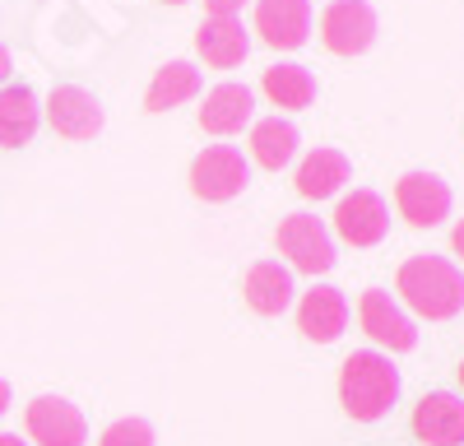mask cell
Returning a JSON list of instances; mask_svg holds the SVG:
<instances>
[{
	"label": "cell",
	"mask_w": 464,
	"mask_h": 446,
	"mask_svg": "<svg viewBox=\"0 0 464 446\" xmlns=\"http://www.w3.org/2000/svg\"><path fill=\"white\" fill-rule=\"evenodd\" d=\"M400 400V372L391 367L385 354H348L339 367V404L348 419L358 423H376L391 414V404Z\"/></svg>",
	"instance_id": "1"
},
{
	"label": "cell",
	"mask_w": 464,
	"mask_h": 446,
	"mask_svg": "<svg viewBox=\"0 0 464 446\" xmlns=\"http://www.w3.org/2000/svg\"><path fill=\"white\" fill-rule=\"evenodd\" d=\"M400 293L418 316L450 321L464 312V270L441 256H413L400 266Z\"/></svg>",
	"instance_id": "2"
},
{
	"label": "cell",
	"mask_w": 464,
	"mask_h": 446,
	"mask_svg": "<svg viewBox=\"0 0 464 446\" xmlns=\"http://www.w3.org/2000/svg\"><path fill=\"white\" fill-rule=\"evenodd\" d=\"M246 181H251V168L242 159V149H232V144H209L205 154H196V163H190V191L209 205L242 196Z\"/></svg>",
	"instance_id": "3"
},
{
	"label": "cell",
	"mask_w": 464,
	"mask_h": 446,
	"mask_svg": "<svg viewBox=\"0 0 464 446\" xmlns=\"http://www.w3.org/2000/svg\"><path fill=\"white\" fill-rule=\"evenodd\" d=\"M275 247L293 260V270L302 275H325L334 270V242L325 233V223L312 214H288L275 233Z\"/></svg>",
	"instance_id": "4"
},
{
	"label": "cell",
	"mask_w": 464,
	"mask_h": 446,
	"mask_svg": "<svg viewBox=\"0 0 464 446\" xmlns=\"http://www.w3.org/2000/svg\"><path fill=\"white\" fill-rule=\"evenodd\" d=\"M24 428H28V441L37 446H84L89 441L84 414L61 395H37L24 409Z\"/></svg>",
	"instance_id": "5"
},
{
	"label": "cell",
	"mask_w": 464,
	"mask_h": 446,
	"mask_svg": "<svg viewBox=\"0 0 464 446\" xmlns=\"http://www.w3.org/2000/svg\"><path fill=\"white\" fill-rule=\"evenodd\" d=\"M321 37L334 56H362L376 43V10L367 0H334L321 15Z\"/></svg>",
	"instance_id": "6"
},
{
	"label": "cell",
	"mask_w": 464,
	"mask_h": 446,
	"mask_svg": "<svg viewBox=\"0 0 464 446\" xmlns=\"http://www.w3.org/2000/svg\"><path fill=\"white\" fill-rule=\"evenodd\" d=\"M395 209L413 223V228H437L450 214V186L437 172H404L395 181Z\"/></svg>",
	"instance_id": "7"
},
{
	"label": "cell",
	"mask_w": 464,
	"mask_h": 446,
	"mask_svg": "<svg viewBox=\"0 0 464 446\" xmlns=\"http://www.w3.org/2000/svg\"><path fill=\"white\" fill-rule=\"evenodd\" d=\"M358 316H362V330L372 334V340H376L381 349H391V354H409V349L418 344L413 321L395 307V297H391V293L367 288V293H362V303H358Z\"/></svg>",
	"instance_id": "8"
},
{
	"label": "cell",
	"mask_w": 464,
	"mask_h": 446,
	"mask_svg": "<svg viewBox=\"0 0 464 446\" xmlns=\"http://www.w3.org/2000/svg\"><path fill=\"white\" fill-rule=\"evenodd\" d=\"M47 117H52V131L65 135V140H93V135L102 131V121H107V117H102V102H98L89 89H80V84L52 89Z\"/></svg>",
	"instance_id": "9"
},
{
	"label": "cell",
	"mask_w": 464,
	"mask_h": 446,
	"mask_svg": "<svg viewBox=\"0 0 464 446\" xmlns=\"http://www.w3.org/2000/svg\"><path fill=\"white\" fill-rule=\"evenodd\" d=\"M256 33L269 47L297 52L312 33V0H256Z\"/></svg>",
	"instance_id": "10"
},
{
	"label": "cell",
	"mask_w": 464,
	"mask_h": 446,
	"mask_svg": "<svg viewBox=\"0 0 464 446\" xmlns=\"http://www.w3.org/2000/svg\"><path fill=\"white\" fill-rule=\"evenodd\" d=\"M413 437L428 446H464V400L432 391L413 404Z\"/></svg>",
	"instance_id": "11"
},
{
	"label": "cell",
	"mask_w": 464,
	"mask_h": 446,
	"mask_svg": "<svg viewBox=\"0 0 464 446\" xmlns=\"http://www.w3.org/2000/svg\"><path fill=\"white\" fill-rule=\"evenodd\" d=\"M334 228H339L343 242H353V247H376L385 238V228H391V209H385V200L376 191H353V196L339 200Z\"/></svg>",
	"instance_id": "12"
},
{
	"label": "cell",
	"mask_w": 464,
	"mask_h": 446,
	"mask_svg": "<svg viewBox=\"0 0 464 446\" xmlns=\"http://www.w3.org/2000/svg\"><path fill=\"white\" fill-rule=\"evenodd\" d=\"M348 325V297L330 284H316L312 293L302 297V307H297V330L306 334V340H316V344H334L339 334Z\"/></svg>",
	"instance_id": "13"
},
{
	"label": "cell",
	"mask_w": 464,
	"mask_h": 446,
	"mask_svg": "<svg viewBox=\"0 0 464 446\" xmlns=\"http://www.w3.org/2000/svg\"><path fill=\"white\" fill-rule=\"evenodd\" d=\"M196 52L205 56V65H214V70H232V65H242V61H246L251 37H246L242 19H205L200 33H196Z\"/></svg>",
	"instance_id": "14"
},
{
	"label": "cell",
	"mask_w": 464,
	"mask_h": 446,
	"mask_svg": "<svg viewBox=\"0 0 464 446\" xmlns=\"http://www.w3.org/2000/svg\"><path fill=\"white\" fill-rule=\"evenodd\" d=\"M256 112V98L246 84H218L205 93V107H200V126L209 135H237Z\"/></svg>",
	"instance_id": "15"
},
{
	"label": "cell",
	"mask_w": 464,
	"mask_h": 446,
	"mask_svg": "<svg viewBox=\"0 0 464 446\" xmlns=\"http://www.w3.org/2000/svg\"><path fill=\"white\" fill-rule=\"evenodd\" d=\"M246 307L260 312V316H279L288 303H293V275L279 266V260H260V266L246 270Z\"/></svg>",
	"instance_id": "16"
},
{
	"label": "cell",
	"mask_w": 464,
	"mask_h": 446,
	"mask_svg": "<svg viewBox=\"0 0 464 446\" xmlns=\"http://www.w3.org/2000/svg\"><path fill=\"white\" fill-rule=\"evenodd\" d=\"M37 135V93L28 84L0 89V149H19Z\"/></svg>",
	"instance_id": "17"
},
{
	"label": "cell",
	"mask_w": 464,
	"mask_h": 446,
	"mask_svg": "<svg viewBox=\"0 0 464 446\" xmlns=\"http://www.w3.org/2000/svg\"><path fill=\"white\" fill-rule=\"evenodd\" d=\"M265 98L275 102V107H288V112H302V107H312L316 102V74L306 70V65H269L265 70V80H260Z\"/></svg>",
	"instance_id": "18"
},
{
	"label": "cell",
	"mask_w": 464,
	"mask_h": 446,
	"mask_svg": "<svg viewBox=\"0 0 464 446\" xmlns=\"http://www.w3.org/2000/svg\"><path fill=\"white\" fill-rule=\"evenodd\" d=\"M343 181H348V159L339 154V149H312V154L302 159V168H297V191L306 200L334 196Z\"/></svg>",
	"instance_id": "19"
},
{
	"label": "cell",
	"mask_w": 464,
	"mask_h": 446,
	"mask_svg": "<svg viewBox=\"0 0 464 446\" xmlns=\"http://www.w3.org/2000/svg\"><path fill=\"white\" fill-rule=\"evenodd\" d=\"M196 93H200V70L190 61H168L144 93V112H172L177 102L196 98Z\"/></svg>",
	"instance_id": "20"
},
{
	"label": "cell",
	"mask_w": 464,
	"mask_h": 446,
	"mask_svg": "<svg viewBox=\"0 0 464 446\" xmlns=\"http://www.w3.org/2000/svg\"><path fill=\"white\" fill-rule=\"evenodd\" d=\"M297 140H302V135H297V126H293V121L265 117V121H256V131H251V154H256V163H260V168L279 172V168H288V163H293Z\"/></svg>",
	"instance_id": "21"
},
{
	"label": "cell",
	"mask_w": 464,
	"mask_h": 446,
	"mask_svg": "<svg viewBox=\"0 0 464 446\" xmlns=\"http://www.w3.org/2000/svg\"><path fill=\"white\" fill-rule=\"evenodd\" d=\"M98 446H153V428H149L144 419H116V423L98 437Z\"/></svg>",
	"instance_id": "22"
},
{
	"label": "cell",
	"mask_w": 464,
	"mask_h": 446,
	"mask_svg": "<svg viewBox=\"0 0 464 446\" xmlns=\"http://www.w3.org/2000/svg\"><path fill=\"white\" fill-rule=\"evenodd\" d=\"M246 5V0H205L209 19H237V10Z\"/></svg>",
	"instance_id": "23"
},
{
	"label": "cell",
	"mask_w": 464,
	"mask_h": 446,
	"mask_svg": "<svg viewBox=\"0 0 464 446\" xmlns=\"http://www.w3.org/2000/svg\"><path fill=\"white\" fill-rule=\"evenodd\" d=\"M450 247H455V256L464 260V218L455 223V233H450Z\"/></svg>",
	"instance_id": "24"
},
{
	"label": "cell",
	"mask_w": 464,
	"mask_h": 446,
	"mask_svg": "<svg viewBox=\"0 0 464 446\" xmlns=\"http://www.w3.org/2000/svg\"><path fill=\"white\" fill-rule=\"evenodd\" d=\"M5 409H10V382L0 377V414H5Z\"/></svg>",
	"instance_id": "25"
},
{
	"label": "cell",
	"mask_w": 464,
	"mask_h": 446,
	"mask_svg": "<svg viewBox=\"0 0 464 446\" xmlns=\"http://www.w3.org/2000/svg\"><path fill=\"white\" fill-rule=\"evenodd\" d=\"M5 74H10V52L0 47V84H5Z\"/></svg>",
	"instance_id": "26"
},
{
	"label": "cell",
	"mask_w": 464,
	"mask_h": 446,
	"mask_svg": "<svg viewBox=\"0 0 464 446\" xmlns=\"http://www.w3.org/2000/svg\"><path fill=\"white\" fill-rule=\"evenodd\" d=\"M0 446H28V441H19V432H0Z\"/></svg>",
	"instance_id": "27"
},
{
	"label": "cell",
	"mask_w": 464,
	"mask_h": 446,
	"mask_svg": "<svg viewBox=\"0 0 464 446\" xmlns=\"http://www.w3.org/2000/svg\"><path fill=\"white\" fill-rule=\"evenodd\" d=\"M168 5H186V0H168Z\"/></svg>",
	"instance_id": "28"
},
{
	"label": "cell",
	"mask_w": 464,
	"mask_h": 446,
	"mask_svg": "<svg viewBox=\"0 0 464 446\" xmlns=\"http://www.w3.org/2000/svg\"><path fill=\"white\" fill-rule=\"evenodd\" d=\"M459 382H464V363H459Z\"/></svg>",
	"instance_id": "29"
}]
</instances>
